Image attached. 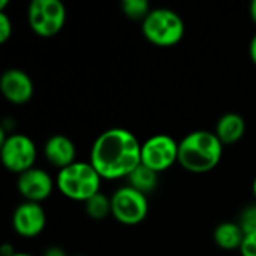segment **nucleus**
Returning <instances> with one entry per match:
<instances>
[{
    "label": "nucleus",
    "instance_id": "1",
    "mask_svg": "<svg viewBox=\"0 0 256 256\" xmlns=\"http://www.w3.org/2000/svg\"><path fill=\"white\" fill-rule=\"evenodd\" d=\"M90 164L102 178H128L141 165V142L128 129H106L92 146Z\"/></svg>",
    "mask_w": 256,
    "mask_h": 256
},
{
    "label": "nucleus",
    "instance_id": "2",
    "mask_svg": "<svg viewBox=\"0 0 256 256\" xmlns=\"http://www.w3.org/2000/svg\"><path fill=\"white\" fill-rule=\"evenodd\" d=\"M224 153V144L214 132L194 130L178 142V164L192 174H204L214 170Z\"/></svg>",
    "mask_w": 256,
    "mask_h": 256
},
{
    "label": "nucleus",
    "instance_id": "3",
    "mask_svg": "<svg viewBox=\"0 0 256 256\" xmlns=\"http://www.w3.org/2000/svg\"><path fill=\"white\" fill-rule=\"evenodd\" d=\"M102 177L90 162H74L58 171L56 186L69 200L86 202L100 190Z\"/></svg>",
    "mask_w": 256,
    "mask_h": 256
},
{
    "label": "nucleus",
    "instance_id": "4",
    "mask_svg": "<svg viewBox=\"0 0 256 256\" xmlns=\"http://www.w3.org/2000/svg\"><path fill=\"white\" fill-rule=\"evenodd\" d=\"M144 38L156 46H172L184 36V21L172 9H152L141 22Z\"/></svg>",
    "mask_w": 256,
    "mask_h": 256
},
{
    "label": "nucleus",
    "instance_id": "5",
    "mask_svg": "<svg viewBox=\"0 0 256 256\" xmlns=\"http://www.w3.org/2000/svg\"><path fill=\"white\" fill-rule=\"evenodd\" d=\"M27 21L38 36L52 38L66 22V8L60 0H33L28 4Z\"/></svg>",
    "mask_w": 256,
    "mask_h": 256
},
{
    "label": "nucleus",
    "instance_id": "6",
    "mask_svg": "<svg viewBox=\"0 0 256 256\" xmlns=\"http://www.w3.org/2000/svg\"><path fill=\"white\" fill-rule=\"evenodd\" d=\"M38 150L34 142L22 134H12L0 144V158L4 168L14 174H22L34 168Z\"/></svg>",
    "mask_w": 256,
    "mask_h": 256
},
{
    "label": "nucleus",
    "instance_id": "7",
    "mask_svg": "<svg viewBox=\"0 0 256 256\" xmlns=\"http://www.w3.org/2000/svg\"><path fill=\"white\" fill-rule=\"evenodd\" d=\"M148 214L147 196L130 186L117 189L111 196V216L123 225H138Z\"/></svg>",
    "mask_w": 256,
    "mask_h": 256
},
{
    "label": "nucleus",
    "instance_id": "8",
    "mask_svg": "<svg viewBox=\"0 0 256 256\" xmlns=\"http://www.w3.org/2000/svg\"><path fill=\"white\" fill-rule=\"evenodd\" d=\"M178 162V142L165 134L150 136L141 144V164L154 172H164Z\"/></svg>",
    "mask_w": 256,
    "mask_h": 256
},
{
    "label": "nucleus",
    "instance_id": "9",
    "mask_svg": "<svg viewBox=\"0 0 256 256\" xmlns=\"http://www.w3.org/2000/svg\"><path fill=\"white\" fill-rule=\"evenodd\" d=\"M46 225V214L40 204L38 202H21L12 214L14 231L26 238H33L39 236Z\"/></svg>",
    "mask_w": 256,
    "mask_h": 256
},
{
    "label": "nucleus",
    "instance_id": "10",
    "mask_svg": "<svg viewBox=\"0 0 256 256\" xmlns=\"http://www.w3.org/2000/svg\"><path fill=\"white\" fill-rule=\"evenodd\" d=\"M16 189L24 201L39 204L52 194L54 182L46 171L34 166L18 176Z\"/></svg>",
    "mask_w": 256,
    "mask_h": 256
},
{
    "label": "nucleus",
    "instance_id": "11",
    "mask_svg": "<svg viewBox=\"0 0 256 256\" xmlns=\"http://www.w3.org/2000/svg\"><path fill=\"white\" fill-rule=\"evenodd\" d=\"M0 92L8 102L22 105L32 99L34 87L27 72L10 68L6 69L0 76Z\"/></svg>",
    "mask_w": 256,
    "mask_h": 256
},
{
    "label": "nucleus",
    "instance_id": "12",
    "mask_svg": "<svg viewBox=\"0 0 256 256\" xmlns=\"http://www.w3.org/2000/svg\"><path fill=\"white\" fill-rule=\"evenodd\" d=\"M44 156L52 166L58 168L60 171L76 162V148L74 141L66 135H52L44 144Z\"/></svg>",
    "mask_w": 256,
    "mask_h": 256
},
{
    "label": "nucleus",
    "instance_id": "13",
    "mask_svg": "<svg viewBox=\"0 0 256 256\" xmlns=\"http://www.w3.org/2000/svg\"><path fill=\"white\" fill-rule=\"evenodd\" d=\"M214 134L224 146H232L244 136L246 122L240 114L226 112L218 120Z\"/></svg>",
    "mask_w": 256,
    "mask_h": 256
},
{
    "label": "nucleus",
    "instance_id": "14",
    "mask_svg": "<svg viewBox=\"0 0 256 256\" xmlns=\"http://www.w3.org/2000/svg\"><path fill=\"white\" fill-rule=\"evenodd\" d=\"M244 236L238 222H224L214 228L213 240L224 250H236L242 248Z\"/></svg>",
    "mask_w": 256,
    "mask_h": 256
},
{
    "label": "nucleus",
    "instance_id": "15",
    "mask_svg": "<svg viewBox=\"0 0 256 256\" xmlns=\"http://www.w3.org/2000/svg\"><path fill=\"white\" fill-rule=\"evenodd\" d=\"M158 176H159L158 172H154L153 170H150L141 164L128 177V182H129L128 186H130L132 189H135L147 196L158 188Z\"/></svg>",
    "mask_w": 256,
    "mask_h": 256
},
{
    "label": "nucleus",
    "instance_id": "16",
    "mask_svg": "<svg viewBox=\"0 0 256 256\" xmlns=\"http://www.w3.org/2000/svg\"><path fill=\"white\" fill-rule=\"evenodd\" d=\"M86 213L93 220H104L108 214H111V198L104 195L102 192L93 195L90 200L84 202Z\"/></svg>",
    "mask_w": 256,
    "mask_h": 256
},
{
    "label": "nucleus",
    "instance_id": "17",
    "mask_svg": "<svg viewBox=\"0 0 256 256\" xmlns=\"http://www.w3.org/2000/svg\"><path fill=\"white\" fill-rule=\"evenodd\" d=\"M122 10L130 20L144 21L152 9H150V4L146 0H123L122 2Z\"/></svg>",
    "mask_w": 256,
    "mask_h": 256
},
{
    "label": "nucleus",
    "instance_id": "18",
    "mask_svg": "<svg viewBox=\"0 0 256 256\" xmlns=\"http://www.w3.org/2000/svg\"><path fill=\"white\" fill-rule=\"evenodd\" d=\"M238 225L242 226V230L244 231V234H249V232L256 231V204L248 207V208L240 214Z\"/></svg>",
    "mask_w": 256,
    "mask_h": 256
},
{
    "label": "nucleus",
    "instance_id": "19",
    "mask_svg": "<svg viewBox=\"0 0 256 256\" xmlns=\"http://www.w3.org/2000/svg\"><path fill=\"white\" fill-rule=\"evenodd\" d=\"M240 254L242 256H256V231L244 236Z\"/></svg>",
    "mask_w": 256,
    "mask_h": 256
},
{
    "label": "nucleus",
    "instance_id": "20",
    "mask_svg": "<svg viewBox=\"0 0 256 256\" xmlns=\"http://www.w3.org/2000/svg\"><path fill=\"white\" fill-rule=\"evenodd\" d=\"M12 34V21L4 12H0V44H4Z\"/></svg>",
    "mask_w": 256,
    "mask_h": 256
},
{
    "label": "nucleus",
    "instance_id": "21",
    "mask_svg": "<svg viewBox=\"0 0 256 256\" xmlns=\"http://www.w3.org/2000/svg\"><path fill=\"white\" fill-rule=\"evenodd\" d=\"M249 54H250V58H252L254 64L256 66V33H255V36L252 38V40H250V45H249Z\"/></svg>",
    "mask_w": 256,
    "mask_h": 256
},
{
    "label": "nucleus",
    "instance_id": "22",
    "mask_svg": "<svg viewBox=\"0 0 256 256\" xmlns=\"http://www.w3.org/2000/svg\"><path fill=\"white\" fill-rule=\"evenodd\" d=\"M44 256H66V254L60 248H50L45 250Z\"/></svg>",
    "mask_w": 256,
    "mask_h": 256
},
{
    "label": "nucleus",
    "instance_id": "23",
    "mask_svg": "<svg viewBox=\"0 0 256 256\" xmlns=\"http://www.w3.org/2000/svg\"><path fill=\"white\" fill-rule=\"evenodd\" d=\"M249 14H250V18L252 21L256 24V0H254L249 6Z\"/></svg>",
    "mask_w": 256,
    "mask_h": 256
},
{
    "label": "nucleus",
    "instance_id": "24",
    "mask_svg": "<svg viewBox=\"0 0 256 256\" xmlns=\"http://www.w3.org/2000/svg\"><path fill=\"white\" fill-rule=\"evenodd\" d=\"M252 190H254V196H255V201H256V177H255V180H254V184H252Z\"/></svg>",
    "mask_w": 256,
    "mask_h": 256
},
{
    "label": "nucleus",
    "instance_id": "25",
    "mask_svg": "<svg viewBox=\"0 0 256 256\" xmlns=\"http://www.w3.org/2000/svg\"><path fill=\"white\" fill-rule=\"evenodd\" d=\"M12 256H33V255H28V254H21V252H15Z\"/></svg>",
    "mask_w": 256,
    "mask_h": 256
},
{
    "label": "nucleus",
    "instance_id": "26",
    "mask_svg": "<svg viewBox=\"0 0 256 256\" xmlns=\"http://www.w3.org/2000/svg\"><path fill=\"white\" fill-rule=\"evenodd\" d=\"M80 256H82V255H80Z\"/></svg>",
    "mask_w": 256,
    "mask_h": 256
}]
</instances>
